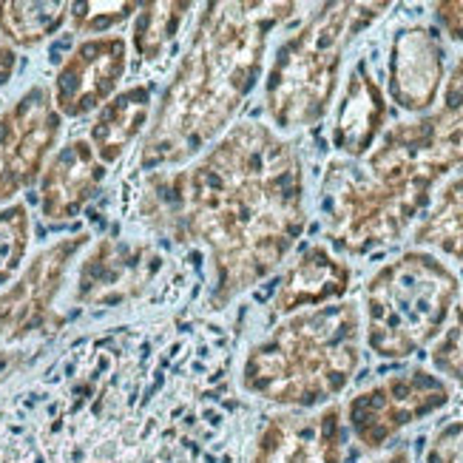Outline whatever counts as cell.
I'll return each instance as SVG.
<instances>
[{
  "mask_svg": "<svg viewBox=\"0 0 463 463\" xmlns=\"http://www.w3.org/2000/svg\"><path fill=\"white\" fill-rule=\"evenodd\" d=\"M139 213L174 241H199L213 261L208 307L268 279L307 228L296 148L265 123H236L191 168L154 174Z\"/></svg>",
  "mask_w": 463,
  "mask_h": 463,
  "instance_id": "obj_1",
  "label": "cell"
},
{
  "mask_svg": "<svg viewBox=\"0 0 463 463\" xmlns=\"http://www.w3.org/2000/svg\"><path fill=\"white\" fill-rule=\"evenodd\" d=\"M296 12L273 0H213L196 20L188 52L154 109L139 168L183 165L205 151L256 89L270 32Z\"/></svg>",
  "mask_w": 463,
  "mask_h": 463,
  "instance_id": "obj_2",
  "label": "cell"
},
{
  "mask_svg": "<svg viewBox=\"0 0 463 463\" xmlns=\"http://www.w3.org/2000/svg\"><path fill=\"white\" fill-rule=\"evenodd\" d=\"M449 171L427 117L387 128L364 159H333L321 183V213L333 248L367 256L392 245Z\"/></svg>",
  "mask_w": 463,
  "mask_h": 463,
  "instance_id": "obj_3",
  "label": "cell"
},
{
  "mask_svg": "<svg viewBox=\"0 0 463 463\" xmlns=\"http://www.w3.org/2000/svg\"><path fill=\"white\" fill-rule=\"evenodd\" d=\"M361 367V313L353 301L288 316L248 350L241 390L290 412L341 395Z\"/></svg>",
  "mask_w": 463,
  "mask_h": 463,
  "instance_id": "obj_4",
  "label": "cell"
},
{
  "mask_svg": "<svg viewBox=\"0 0 463 463\" xmlns=\"http://www.w3.org/2000/svg\"><path fill=\"white\" fill-rule=\"evenodd\" d=\"M387 9L390 4H321L276 49L265 77V109L276 128L296 131L325 119L347 46Z\"/></svg>",
  "mask_w": 463,
  "mask_h": 463,
  "instance_id": "obj_5",
  "label": "cell"
},
{
  "mask_svg": "<svg viewBox=\"0 0 463 463\" xmlns=\"http://www.w3.org/2000/svg\"><path fill=\"white\" fill-rule=\"evenodd\" d=\"M458 296L460 281L447 261L430 250H404L364 288L367 347L387 361L420 353L444 333Z\"/></svg>",
  "mask_w": 463,
  "mask_h": 463,
  "instance_id": "obj_6",
  "label": "cell"
},
{
  "mask_svg": "<svg viewBox=\"0 0 463 463\" xmlns=\"http://www.w3.org/2000/svg\"><path fill=\"white\" fill-rule=\"evenodd\" d=\"M452 401V390L440 375L424 367L401 370L350 398L347 427L364 449H384L390 440Z\"/></svg>",
  "mask_w": 463,
  "mask_h": 463,
  "instance_id": "obj_7",
  "label": "cell"
},
{
  "mask_svg": "<svg viewBox=\"0 0 463 463\" xmlns=\"http://www.w3.org/2000/svg\"><path fill=\"white\" fill-rule=\"evenodd\" d=\"M89 233L80 231L57 239L43 248L29 268L14 279V285L0 293V345L12 347L37 333H54L63 325L52 305L63 288V279L74 256L89 245Z\"/></svg>",
  "mask_w": 463,
  "mask_h": 463,
  "instance_id": "obj_8",
  "label": "cell"
},
{
  "mask_svg": "<svg viewBox=\"0 0 463 463\" xmlns=\"http://www.w3.org/2000/svg\"><path fill=\"white\" fill-rule=\"evenodd\" d=\"M63 131L46 86H32L0 114V203L37 183Z\"/></svg>",
  "mask_w": 463,
  "mask_h": 463,
  "instance_id": "obj_9",
  "label": "cell"
},
{
  "mask_svg": "<svg viewBox=\"0 0 463 463\" xmlns=\"http://www.w3.org/2000/svg\"><path fill=\"white\" fill-rule=\"evenodd\" d=\"M128 71V40L119 34L89 37L54 74L52 99L60 117H86L103 109Z\"/></svg>",
  "mask_w": 463,
  "mask_h": 463,
  "instance_id": "obj_10",
  "label": "cell"
},
{
  "mask_svg": "<svg viewBox=\"0 0 463 463\" xmlns=\"http://www.w3.org/2000/svg\"><path fill=\"white\" fill-rule=\"evenodd\" d=\"M250 463H347L345 412L327 404L318 412H279L259 430Z\"/></svg>",
  "mask_w": 463,
  "mask_h": 463,
  "instance_id": "obj_11",
  "label": "cell"
},
{
  "mask_svg": "<svg viewBox=\"0 0 463 463\" xmlns=\"http://www.w3.org/2000/svg\"><path fill=\"white\" fill-rule=\"evenodd\" d=\"M444 77L447 52L438 29L412 24L395 32L387 57V91L401 111L424 117L438 103Z\"/></svg>",
  "mask_w": 463,
  "mask_h": 463,
  "instance_id": "obj_12",
  "label": "cell"
},
{
  "mask_svg": "<svg viewBox=\"0 0 463 463\" xmlns=\"http://www.w3.org/2000/svg\"><path fill=\"white\" fill-rule=\"evenodd\" d=\"M103 179L106 165L89 139H69L40 174V213L49 222H69L91 203Z\"/></svg>",
  "mask_w": 463,
  "mask_h": 463,
  "instance_id": "obj_13",
  "label": "cell"
},
{
  "mask_svg": "<svg viewBox=\"0 0 463 463\" xmlns=\"http://www.w3.org/2000/svg\"><path fill=\"white\" fill-rule=\"evenodd\" d=\"M384 126H387L384 89L378 86V80L370 74L364 60H361V63L353 66L338 99L333 128H330L333 148L341 151L347 159H364L375 148L378 137L384 134Z\"/></svg>",
  "mask_w": 463,
  "mask_h": 463,
  "instance_id": "obj_14",
  "label": "cell"
},
{
  "mask_svg": "<svg viewBox=\"0 0 463 463\" xmlns=\"http://www.w3.org/2000/svg\"><path fill=\"white\" fill-rule=\"evenodd\" d=\"M350 281L353 270L347 261L333 256L325 245H313L281 276L273 296V313L293 316L301 310L333 305V301L347 296Z\"/></svg>",
  "mask_w": 463,
  "mask_h": 463,
  "instance_id": "obj_15",
  "label": "cell"
},
{
  "mask_svg": "<svg viewBox=\"0 0 463 463\" xmlns=\"http://www.w3.org/2000/svg\"><path fill=\"white\" fill-rule=\"evenodd\" d=\"M146 253V248L103 239L80 268L77 301H83V305H111V301L128 298L131 288L139 281Z\"/></svg>",
  "mask_w": 463,
  "mask_h": 463,
  "instance_id": "obj_16",
  "label": "cell"
},
{
  "mask_svg": "<svg viewBox=\"0 0 463 463\" xmlns=\"http://www.w3.org/2000/svg\"><path fill=\"white\" fill-rule=\"evenodd\" d=\"M154 117V94L151 86H131L126 91H117L109 103L97 111L89 143L99 163L111 165L128 151V146L143 134Z\"/></svg>",
  "mask_w": 463,
  "mask_h": 463,
  "instance_id": "obj_17",
  "label": "cell"
},
{
  "mask_svg": "<svg viewBox=\"0 0 463 463\" xmlns=\"http://www.w3.org/2000/svg\"><path fill=\"white\" fill-rule=\"evenodd\" d=\"M415 245L463 261V174L440 188L424 222L415 228Z\"/></svg>",
  "mask_w": 463,
  "mask_h": 463,
  "instance_id": "obj_18",
  "label": "cell"
},
{
  "mask_svg": "<svg viewBox=\"0 0 463 463\" xmlns=\"http://www.w3.org/2000/svg\"><path fill=\"white\" fill-rule=\"evenodd\" d=\"M69 17V4H26L9 0L0 4V37L14 49H32L43 40L54 37Z\"/></svg>",
  "mask_w": 463,
  "mask_h": 463,
  "instance_id": "obj_19",
  "label": "cell"
},
{
  "mask_svg": "<svg viewBox=\"0 0 463 463\" xmlns=\"http://www.w3.org/2000/svg\"><path fill=\"white\" fill-rule=\"evenodd\" d=\"M444 94H440V109L424 114L438 151L444 154L449 168L463 165V54L458 57L455 69L444 80Z\"/></svg>",
  "mask_w": 463,
  "mask_h": 463,
  "instance_id": "obj_20",
  "label": "cell"
},
{
  "mask_svg": "<svg viewBox=\"0 0 463 463\" xmlns=\"http://www.w3.org/2000/svg\"><path fill=\"white\" fill-rule=\"evenodd\" d=\"M194 4H143L134 14L131 46L143 60H156L176 40V32Z\"/></svg>",
  "mask_w": 463,
  "mask_h": 463,
  "instance_id": "obj_21",
  "label": "cell"
},
{
  "mask_svg": "<svg viewBox=\"0 0 463 463\" xmlns=\"http://www.w3.org/2000/svg\"><path fill=\"white\" fill-rule=\"evenodd\" d=\"M29 208L24 203H12L0 208V288L9 285L12 276L20 270L29 250Z\"/></svg>",
  "mask_w": 463,
  "mask_h": 463,
  "instance_id": "obj_22",
  "label": "cell"
},
{
  "mask_svg": "<svg viewBox=\"0 0 463 463\" xmlns=\"http://www.w3.org/2000/svg\"><path fill=\"white\" fill-rule=\"evenodd\" d=\"M137 12H139V4H128V0H117V4H103V0L69 4L71 26L74 32H83V34H103L119 24H126Z\"/></svg>",
  "mask_w": 463,
  "mask_h": 463,
  "instance_id": "obj_23",
  "label": "cell"
},
{
  "mask_svg": "<svg viewBox=\"0 0 463 463\" xmlns=\"http://www.w3.org/2000/svg\"><path fill=\"white\" fill-rule=\"evenodd\" d=\"M432 367L447 375L449 381H455V384L463 390V298L460 305L455 310V318L452 325L438 335V341L432 345Z\"/></svg>",
  "mask_w": 463,
  "mask_h": 463,
  "instance_id": "obj_24",
  "label": "cell"
},
{
  "mask_svg": "<svg viewBox=\"0 0 463 463\" xmlns=\"http://www.w3.org/2000/svg\"><path fill=\"white\" fill-rule=\"evenodd\" d=\"M424 463H463V420H452L435 432Z\"/></svg>",
  "mask_w": 463,
  "mask_h": 463,
  "instance_id": "obj_25",
  "label": "cell"
},
{
  "mask_svg": "<svg viewBox=\"0 0 463 463\" xmlns=\"http://www.w3.org/2000/svg\"><path fill=\"white\" fill-rule=\"evenodd\" d=\"M435 17L440 29H444L455 43H463V0H447V4H435Z\"/></svg>",
  "mask_w": 463,
  "mask_h": 463,
  "instance_id": "obj_26",
  "label": "cell"
},
{
  "mask_svg": "<svg viewBox=\"0 0 463 463\" xmlns=\"http://www.w3.org/2000/svg\"><path fill=\"white\" fill-rule=\"evenodd\" d=\"M24 361H26L24 350H12V347L0 345V384H4L9 375H14L20 367H24Z\"/></svg>",
  "mask_w": 463,
  "mask_h": 463,
  "instance_id": "obj_27",
  "label": "cell"
},
{
  "mask_svg": "<svg viewBox=\"0 0 463 463\" xmlns=\"http://www.w3.org/2000/svg\"><path fill=\"white\" fill-rule=\"evenodd\" d=\"M14 69H17V54H14V49L6 43V40L0 37V89H4L12 80Z\"/></svg>",
  "mask_w": 463,
  "mask_h": 463,
  "instance_id": "obj_28",
  "label": "cell"
},
{
  "mask_svg": "<svg viewBox=\"0 0 463 463\" xmlns=\"http://www.w3.org/2000/svg\"><path fill=\"white\" fill-rule=\"evenodd\" d=\"M373 463H412V458H410V449H395V452H390V455H384V458H378V460H373Z\"/></svg>",
  "mask_w": 463,
  "mask_h": 463,
  "instance_id": "obj_29",
  "label": "cell"
}]
</instances>
